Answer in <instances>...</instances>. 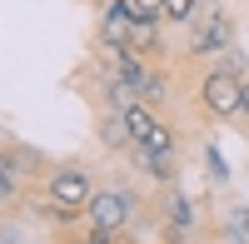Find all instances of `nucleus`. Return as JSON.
Returning <instances> with one entry per match:
<instances>
[{
  "mask_svg": "<svg viewBox=\"0 0 249 244\" xmlns=\"http://www.w3.org/2000/svg\"><path fill=\"white\" fill-rule=\"evenodd\" d=\"M100 145H105L110 155H130L135 135H130V120H124V110H105V115H100Z\"/></svg>",
  "mask_w": 249,
  "mask_h": 244,
  "instance_id": "nucleus-8",
  "label": "nucleus"
},
{
  "mask_svg": "<svg viewBox=\"0 0 249 244\" xmlns=\"http://www.w3.org/2000/svg\"><path fill=\"white\" fill-rule=\"evenodd\" d=\"M135 15H150V20H164V0H130Z\"/></svg>",
  "mask_w": 249,
  "mask_h": 244,
  "instance_id": "nucleus-16",
  "label": "nucleus"
},
{
  "mask_svg": "<svg viewBox=\"0 0 249 244\" xmlns=\"http://www.w3.org/2000/svg\"><path fill=\"white\" fill-rule=\"evenodd\" d=\"M25 185H30V174L20 170V159L5 150L0 155V205H15V199L25 194Z\"/></svg>",
  "mask_w": 249,
  "mask_h": 244,
  "instance_id": "nucleus-10",
  "label": "nucleus"
},
{
  "mask_svg": "<svg viewBox=\"0 0 249 244\" xmlns=\"http://www.w3.org/2000/svg\"><path fill=\"white\" fill-rule=\"evenodd\" d=\"M195 105L204 120H239L244 110V75H230V70H204L199 85H195Z\"/></svg>",
  "mask_w": 249,
  "mask_h": 244,
  "instance_id": "nucleus-4",
  "label": "nucleus"
},
{
  "mask_svg": "<svg viewBox=\"0 0 249 244\" xmlns=\"http://www.w3.org/2000/svg\"><path fill=\"white\" fill-rule=\"evenodd\" d=\"M40 194H45V214L55 225H75V219H85L95 179H90L85 165H50L40 174Z\"/></svg>",
  "mask_w": 249,
  "mask_h": 244,
  "instance_id": "nucleus-1",
  "label": "nucleus"
},
{
  "mask_svg": "<svg viewBox=\"0 0 249 244\" xmlns=\"http://www.w3.org/2000/svg\"><path fill=\"white\" fill-rule=\"evenodd\" d=\"M130 159L155 185H175L179 179V145H130Z\"/></svg>",
  "mask_w": 249,
  "mask_h": 244,
  "instance_id": "nucleus-6",
  "label": "nucleus"
},
{
  "mask_svg": "<svg viewBox=\"0 0 249 244\" xmlns=\"http://www.w3.org/2000/svg\"><path fill=\"white\" fill-rule=\"evenodd\" d=\"M224 45H234V15L224 5H199V15L184 25V60H214Z\"/></svg>",
  "mask_w": 249,
  "mask_h": 244,
  "instance_id": "nucleus-3",
  "label": "nucleus"
},
{
  "mask_svg": "<svg viewBox=\"0 0 249 244\" xmlns=\"http://www.w3.org/2000/svg\"><path fill=\"white\" fill-rule=\"evenodd\" d=\"M130 25H135V5L130 0H105V10H100V40H120L124 45Z\"/></svg>",
  "mask_w": 249,
  "mask_h": 244,
  "instance_id": "nucleus-9",
  "label": "nucleus"
},
{
  "mask_svg": "<svg viewBox=\"0 0 249 244\" xmlns=\"http://www.w3.org/2000/svg\"><path fill=\"white\" fill-rule=\"evenodd\" d=\"M160 234L164 239H195V229H199V205L184 190H175V185H160Z\"/></svg>",
  "mask_w": 249,
  "mask_h": 244,
  "instance_id": "nucleus-5",
  "label": "nucleus"
},
{
  "mask_svg": "<svg viewBox=\"0 0 249 244\" xmlns=\"http://www.w3.org/2000/svg\"><path fill=\"white\" fill-rule=\"evenodd\" d=\"M204 0H164V25H190Z\"/></svg>",
  "mask_w": 249,
  "mask_h": 244,
  "instance_id": "nucleus-12",
  "label": "nucleus"
},
{
  "mask_svg": "<svg viewBox=\"0 0 249 244\" xmlns=\"http://www.w3.org/2000/svg\"><path fill=\"white\" fill-rule=\"evenodd\" d=\"M130 214H135V194H130V190H120V185H95L90 205H85V225H90L85 239H90V244H115V239H124Z\"/></svg>",
  "mask_w": 249,
  "mask_h": 244,
  "instance_id": "nucleus-2",
  "label": "nucleus"
},
{
  "mask_svg": "<svg viewBox=\"0 0 249 244\" xmlns=\"http://www.w3.org/2000/svg\"><path fill=\"white\" fill-rule=\"evenodd\" d=\"M224 239H249V205H234L224 214Z\"/></svg>",
  "mask_w": 249,
  "mask_h": 244,
  "instance_id": "nucleus-14",
  "label": "nucleus"
},
{
  "mask_svg": "<svg viewBox=\"0 0 249 244\" xmlns=\"http://www.w3.org/2000/svg\"><path fill=\"white\" fill-rule=\"evenodd\" d=\"M214 65H219V70H230V75H249V55H244L239 45H224V50L214 55Z\"/></svg>",
  "mask_w": 249,
  "mask_h": 244,
  "instance_id": "nucleus-13",
  "label": "nucleus"
},
{
  "mask_svg": "<svg viewBox=\"0 0 249 244\" xmlns=\"http://www.w3.org/2000/svg\"><path fill=\"white\" fill-rule=\"evenodd\" d=\"M239 120H249V75H244V110H239Z\"/></svg>",
  "mask_w": 249,
  "mask_h": 244,
  "instance_id": "nucleus-17",
  "label": "nucleus"
},
{
  "mask_svg": "<svg viewBox=\"0 0 249 244\" xmlns=\"http://www.w3.org/2000/svg\"><path fill=\"white\" fill-rule=\"evenodd\" d=\"M5 150H10V145H5V130H0V155H5Z\"/></svg>",
  "mask_w": 249,
  "mask_h": 244,
  "instance_id": "nucleus-18",
  "label": "nucleus"
},
{
  "mask_svg": "<svg viewBox=\"0 0 249 244\" xmlns=\"http://www.w3.org/2000/svg\"><path fill=\"white\" fill-rule=\"evenodd\" d=\"M204 165H210V174H214V179H230V165L214 155V145H204Z\"/></svg>",
  "mask_w": 249,
  "mask_h": 244,
  "instance_id": "nucleus-15",
  "label": "nucleus"
},
{
  "mask_svg": "<svg viewBox=\"0 0 249 244\" xmlns=\"http://www.w3.org/2000/svg\"><path fill=\"white\" fill-rule=\"evenodd\" d=\"M124 45H130L135 55H144V60H164V20H150V15H135V25H130V35H124Z\"/></svg>",
  "mask_w": 249,
  "mask_h": 244,
  "instance_id": "nucleus-7",
  "label": "nucleus"
},
{
  "mask_svg": "<svg viewBox=\"0 0 249 244\" xmlns=\"http://www.w3.org/2000/svg\"><path fill=\"white\" fill-rule=\"evenodd\" d=\"M124 120H130V135H135V145H140V139H144V135H150V130L160 125V115H155V105H144V100H135V105L124 110Z\"/></svg>",
  "mask_w": 249,
  "mask_h": 244,
  "instance_id": "nucleus-11",
  "label": "nucleus"
}]
</instances>
